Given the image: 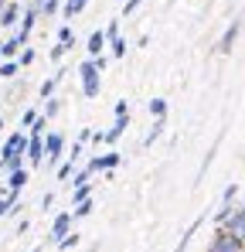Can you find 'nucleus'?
Instances as JSON below:
<instances>
[{"instance_id": "7c9ffc66", "label": "nucleus", "mask_w": 245, "mask_h": 252, "mask_svg": "<svg viewBox=\"0 0 245 252\" xmlns=\"http://www.w3.org/2000/svg\"><path fill=\"white\" fill-rule=\"evenodd\" d=\"M65 157H68V160H75V164H82V157H85V143L75 140V143H72V150H68Z\"/></svg>"}, {"instance_id": "f704fd0d", "label": "nucleus", "mask_w": 245, "mask_h": 252, "mask_svg": "<svg viewBox=\"0 0 245 252\" xmlns=\"http://www.w3.org/2000/svg\"><path fill=\"white\" fill-rule=\"evenodd\" d=\"M51 205H55V191H44L41 194V211H51Z\"/></svg>"}, {"instance_id": "6e6552de", "label": "nucleus", "mask_w": 245, "mask_h": 252, "mask_svg": "<svg viewBox=\"0 0 245 252\" xmlns=\"http://www.w3.org/2000/svg\"><path fill=\"white\" fill-rule=\"evenodd\" d=\"M44 164V136H31L28 143V167H41Z\"/></svg>"}, {"instance_id": "cd10ccee", "label": "nucleus", "mask_w": 245, "mask_h": 252, "mask_svg": "<svg viewBox=\"0 0 245 252\" xmlns=\"http://www.w3.org/2000/svg\"><path fill=\"white\" fill-rule=\"evenodd\" d=\"M17 62H21V65H24V68H31V65H34V62H38V51H34V48H31V44H28V48H24V51H21V55H17Z\"/></svg>"}, {"instance_id": "c85d7f7f", "label": "nucleus", "mask_w": 245, "mask_h": 252, "mask_svg": "<svg viewBox=\"0 0 245 252\" xmlns=\"http://www.w3.org/2000/svg\"><path fill=\"white\" fill-rule=\"evenodd\" d=\"M235 198H239V181H232V184L221 191V205H235Z\"/></svg>"}, {"instance_id": "c9c22d12", "label": "nucleus", "mask_w": 245, "mask_h": 252, "mask_svg": "<svg viewBox=\"0 0 245 252\" xmlns=\"http://www.w3.org/2000/svg\"><path fill=\"white\" fill-rule=\"evenodd\" d=\"M113 113H116V116H129V102H126V99H120V102H116V109H113Z\"/></svg>"}, {"instance_id": "9d476101", "label": "nucleus", "mask_w": 245, "mask_h": 252, "mask_svg": "<svg viewBox=\"0 0 245 252\" xmlns=\"http://www.w3.org/2000/svg\"><path fill=\"white\" fill-rule=\"evenodd\" d=\"M28 181H31V170H28V167H21V170H10V174H7V188H10L14 194H21V191L28 188Z\"/></svg>"}, {"instance_id": "e433bc0d", "label": "nucleus", "mask_w": 245, "mask_h": 252, "mask_svg": "<svg viewBox=\"0 0 245 252\" xmlns=\"http://www.w3.org/2000/svg\"><path fill=\"white\" fill-rule=\"evenodd\" d=\"M140 3H143V0H126V7H122V17H129V14H133Z\"/></svg>"}, {"instance_id": "a19ab883", "label": "nucleus", "mask_w": 245, "mask_h": 252, "mask_svg": "<svg viewBox=\"0 0 245 252\" xmlns=\"http://www.w3.org/2000/svg\"><path fill=\"white\" fill-rule=\"evenodd\" d=\"M3 129H7V123H3V116H0V133H3Z\"/></svg>"}, {"instance_id": "c756f323", "label": "nucleus", "mask_w": 245, "mask_h": 252, "mask_svg": "<svg viewBox=\"0 0 245 252\" xmlns=\"http://www.w3.org/2000/svg\"><path fill=\"white\" fill-rule=\"evenodd\" d=\"M28 133H31V136H48V133H51V129H48V116H44V113H41V116H38V123L31 126V129H28Z\"/></svg>"}, {"instance_id": "2f4dec72", "label": "nucleus", "mask_w": 245, "mask_h": 252, "mask_svg": "<svg viewBox=\"0 0 245 252\" xmlns=\"http://www.w3.org/2000/svg\"><path fill=\"white\" fill-rule=\"evenodd\" d=\"M58 41L75 44V31H72V24H61V28H58Z\"/></svg>"}, {"instance_id": "aec40b11", "label": "nucleus", "mask_w": 245, "mask_h": 252, "mask_svg": "<svg viewBox=\"0 0 245 252\" xmlns=\"http://www.w3.org/2000/svg\"><path fill=\"white\" fill-rule=\"evenodd\" d=\"M89 7V0H65V7H61V14L65 17H79L82 10Z\"/></svg>"}, {"instance_id": "ddd939ff", "label": "nucleus", "mask_w": 245, "mask_h": 252, "mask_svg": "<svg viewBox=\"0 0 245 252\" xmlns=\"http://www.w3.org/2000/svg\"><path fill=\"white\" fill-rule=\"evenodd\" d=\"M21 72H24V65H21L17 58H7V62L0 65V79H7V82H10V79H17Z\"/></svg>"}, {"instance_id": "b1692460", "label": "nucleus", "mask_w": 245, "mask_h": 252, "mask_svg": "<svg viewBox=\"0 0 245 252\" xmlns=\"http://www.w3.org/2000/svg\"><path fill=\"white\" fill-rule=\"evenodd\" d=\"M75 221H82V218H89L92 211H95V198H89V201H82V205H75Z\"/></svg>"}, {"instance_id": "393cba45", "label": "nucleus", "mask_w": 245, "mask_h": 252, "mask_svg": "<svg viewBox=\"0 0 245 252\" xmlns=\"http://www.w3.org/2000/svg\"><path fill=\"white\" fill-rule=\"evenodd\" d=\"M218 147H221V140H214V143H211V150H208V154H204L201 167H198V181H201V177H204V170H208V164H211V160H214V154H218Z\"/></svg>"}, {"instance_id": "1a4fd4ad", "label": "nucleus", "mask_w": 245, "mask_h": 252, "mask_svg": "<svg viewBox=\"0 0 245 252\" xmlns=\"http://www.w3.org/2000/svg\"><path fill=\"white\" fill-rule=\"evenodd\" d=\"M106 44H109L106 31H92V34H89V41H85V51H89V58H99V55L106 51Z\"/></svg>"}, {"instance_id": "39448f33", "label": "nucleus", "mask_w": 245, "mask_h": 252, "mask_svg": "<svg viewBox=\"0 0 245 252\" xmlns=\"http://www.w3.org/2000/svg\"><path fill=\"white\" fill-rule=\"evenodd\" d=\"M239 34H242V17H235V21L225 28V34L218 38V55H228V51L235 48V41H239Z\"/></svg>"}, {"instance_id": "bb28decb", "label": "nucleus", "mask_w": 245, "mask_h": 252, "mask_svg": "<svg viewBox=\"0 0 245 252\" xmlns=\"http://www.w3.org/2000/svg\"><path fill=\"white\" fill-rule=\"evenodd\" d=\"M75 246H82V235L75 232V228H72V232H68V235H65V239H61L55 249H75Z\"/></svg>"}, {"instance_id": "4be33fe9", "label": "nucleus", "mask_w": 245, "mask_h": 252, "mask_svg": "<svg viewBox=\"0 0 245 252\" xmlns=\"http://www.w3.org/2000/svg\"><path fill=\"white\" fill-rule=\"evenodd\" d=\"M232 215H235V205H218L214 218H211V221H214V228H221V225H225V221H228Z\"/></svg>"}, {"instance_id": "f8f14e48", "label": "nucleus", "mask_w": 245, "mask_h": 252, "mask_svg": "<svg viewBox=\"0 0 245 252\" xmlns=\"http://www.w3.org/2000/svg\"><path fill=\"white\" fill-rule=\"evenodd\" d=\"M21 205V194H14V191H7V194H0V218H7V215H14V208Z\"/></svg>"}, {"instance_id": "4c0bfd02", "label": "nucleus", "mask_w": 245, "mask_h": 252, "mask_svg": "<svg viewBox=\"0 0 245 252\" xmlns=\"http://www.w3.org/2000/svg\"><path fill=\"white\" fill-rule=\"evenodd\" d=\"M28 228H31V221H28V218H21V221H17V232H14V235H24Z\"/></svg>"}, {"instance_id": "f257e3e1", "label": "nucleus", "mask_w": 245, "mask_h": 252, "mask_svg": "<svg viewBox=\"0 0 245 252\" xmlns=\"http://www.w3.org/2000/svg\"><path fill=\"white\" fill-rule=\"evenodd\" d=\"M120 164H122V154H120V150H106V154H92V157L85 160V170L95 177V174H113Z\"/></svg>"}, {"instance_id": "79ce46f5", "label": "nucleus", "mask_w": 245, "mask_h": 252, "mask_svg": "<svg viewBox=\"0 0 245 252\" xmlns=\"http://www.w3.org/2000/svg\"><path fill=\"white\" fill-rule=\"evenodd\" d=\"M31 252H41V246H34V249H31Z\"/></svg>"}, {"instance_id": "72a5a7b5", "label": "nucleus", "mask_w": 245, "mask_h": 252, "mask_svg": "<svg viewBox=\"0 0 245 252\" xmlns=\"http://www.w3.org/2000/svg\"><path fill=\"white\" fill-rule=\"evenodd\" d=\"M106 38H109V41H116V38H122V34H120V17H113V21L106 24Z\"/></svg>"}, {"instance_id": "412c9836", "label": "nucleus", "mask_w": 245, "mask_h": 252, "mask_svg": "<svg viewBox=\"0 0 245 252\" xmlns=\"http://www.w3.org/2000/svg\"><path fill=\"white\" fill-rule=\"evenodd\" d=\"M198 228H201V218H198V221H194V225H191V228L181 235V242L174 246V252H187V246H191V239H194V232H198Z\"/></svg>"}, {"instance_id": "7ed1b4c3", "label": "nucleus", "mask_w": 245, "mask_h": 252, "mask_svg": "<svg viewBox=\"0 0 245 252\" xmlns=\"http://www.w3.org/2000/svg\"><path fill=\"white\" fill-rule=\"evenodd\" d=\"M208 252H245V242L235 239L228 228H214V235L208 242Z\"/></svg>"}, {"instance_id": "473e14b6", "label": "nucleus", "mask_w": 245, "mask_h": 252, "mask_svg": "<svg viewBox=\"0 0 245 252\" xmlns=\"http://www.w3.org/2000/svg\"><path fill=\"white\" fill-rule=\"evenodd\" d=\"M109 51H113V58H126V38H116V41H109Z\"/></svg>"}, {"instance_id": "0eeeda50", "label": "nucleus", "mask_w": 245, "mask_h": 252, "mask_svg": "<svg viewBox=\"0 0 245 252\" xmlns=\"http://www.w3.org/2000/svg\"><path fill=\"white\" fill-rule=\"evenodd\" d=\"M21 17H24V7L21 3H7L3 14H0V28H21Z\"/></svg>"}, {"instance_id": "2eb2a0df", "label": "nucleus", "mask_w": 245, "mask_h": 252, "mask_svg": "<svg viewBox=\"0 0 245 252\" xmlns=\"http://www.w3.org/2000/svg\"><path fill=\"white\" fill-rule=\"evenodd\" d=\"M0 51H3V62H7V58H17V55H21L24 48H21V41H17L14 34H10L7 41H0Z\"/></svg>"}, {"instance_id": "c03bdc74", "label": "nucleus", "mask_w": 245, "mask_h": 252, "mask_svg": "<svg viewBox=\"0 0 245 252\" xmlns=\"http://www.w3.org/2000/svg\"><path fill=\"white\" fill-rule=\"evenodd\" d=\"M242 205H245V201H242Z\"/></svg>"}, {"instance_id": "f03ea898", "label": "nucleus", "mask_w": 245, "mask_h": 252, "mask_svg": "<svg viewBox=\"0 0 245 252\" xmlns=\"http://www.w3.org/2000/svg\"><path fill=\"white\" fill-rule=\"evenodd\" d=\"M44 160H48V167L58 170V164L65 160V133L51 129V133L44 136Z\"/></svg>"}, {"instance_id": "20e7f679", "label": "nucleus", "mask_w": 245, "mask_h": 252, "mask_svg": "<svg viewBox=\"0 0 245 252\" xmlns=\"http://www.w3.org/2000/svg\"><path fill=\"white\" fill-rule=\"evenodd\" d=\"M72 225H75V211L68 208V211H58L55 218H51V228H48V242L51 246H58L68 232H72Z\"/></svg>"}, {"instance_id": "9b49d317", "label": "nucleus", "mask_w": 245, "mask_h": 252, "mask_svg": "<svg viewBox=\"0 0 245 252\" xmlns=\"http://www.w3.org/2000/svg\"><path fill=\"white\" fill-rule=\"evenodd\" d=\"M126 129H129V116H116V123L106 129V143H116V140H120Z\"/></svg>"}, {"instance_id": "58836bf2", "label": "nucleus", "mask_w": 245, "mask_h": 252, "mask_svg": "<svg viewBox=\"0 0 245 252\" xmlns=\"http://www.w3.org/2000/svg\"><path fill=\"white\" fill-rule=\"evenodd\" d=\"M85 252H99V242H92V246H89V249H85Z\"/></svg>"}, {"instance_id": "ea45409f", "label": "nucleus", "mask_w": 245, "mask_h": 252, "mask_svg": "<svg viewBox=\"0 0 245 252\" xmlns=\"http://www.w3.org/2000/svg\"><path fill=\"white\" fill-rule=\"evenodd\" d=\"M7 3H10V0H0V14H3V7H7Z\"/></svg>"}, {"instance_id": "a211bd4d", "label": "nucleus", "mask_w": 245, "mask_h": 252, "mask_svg": "<svg viewBox=\"0 0 245 252\" xmlns=\"http://www.w3.org/2000/svg\"><path fill=\"white\" fill-rule=\"evenodd\" d=\"M38 116H41V109H38V106H28V109L21 113V123H17V129H31V126L38 123Z\"/></svg>"}, {"instance_id": "6ab92c4d", "label": "nucleus", "mask_w": 245, "mask_h": 252, "mask_svg": "<svg viewBox=\"0 0 245 252\" xmlns=\"http://www.w3.org/2000/svg\"><path fill=\"white\" fill-rule=\"evenodd\" d=\"M163 126H167V120H153V126H150V133L143 136V147H153L157 140L163 136Z\"/></svg>"}, {"instance_id": "4468645a", "label": "nucleus", "mask_w": 245, "mask_h": 252, "mask_svg": "<svg viewBox=\"0 0 245 252\" xmlns=\"http://www.w3.org/2000/svg\"><path fill=\"white\" fill-rule=\"evenodd\" d=\"M75 174H79V164H75V160H68V157H65V160L58 164V170H55V177H58V181H65V184H68V177H75Z\"/></svg>"}, {"instance_id": "423d86ee", "label": "nucleus", "mask_w": 245, "mask_h": 252, "mask_svg": "<svg viewBox=\"0 0 245 252\" xmlns=\"http://www.w3.org/2000/svg\"><path fill=\"white\" fill-rule=\"evenodd\" d=\"M221 228H228L235 239H242V242H245V205H239V208H235V215H232Z\"/></svg>"}, {"instance_id": "f3484780", "label": "nucleus", "mask_w": 245, "mask_h": 252, "mask_svg": "<svg viewBox=\"0 0 245 252\" xmlns=\"http://www.w3.org/2000/svg\"><path fill=\"white\" fill-rule=\"evenodd\" d=\"M61 109H65V99H55V95H51V99H44V106H41V113H44L48 120H55Z\"/></svg>"}, {"instance_id": "dca6fc26", "label": "nucleus", "mask_w": 245, "mask_h": 252, "mask_svg": "<svg viewBox=\"0 0 245 252\" xmlns=\"http://www.w3.org/2000/svg\"><path fill=\"white\" fill-rule=\"evenodd\" d=\"M89 198H92V181H89V184H75V188H72V208H75V205H82V201H89Z\"/></svg>"}, {"instance_id": "a878e982", "label": "nucleus", "mask_w": 245, "mask_h": 252, "mask_svg": "<svg viewBox=\"0 0 245 252\" xmlns=\"http://www.w3.org/2000/svg\"><path fill=\"white\" fill-rule=\"evenodd\" d=\"M72 48H75V44H65V41H58L55 48H51V51H48V58H51V62H61V58H65V55H68Z\"/></svg>"}, {"instance_id": "5701e85b", "label": "nucleus", "mask_w": 245, "mask_h": 252, "mask_svg": "<svg viewBox=\"0 0 245 252\" xmlns=\"http://www.w3.org/2000/svg\"><path fill=\"white\" fill-rule=\"evenodd\" d=\"M147 109H150V116H153V120H167V99H150V102H147Z\"/></svg>"}, {"instance_id": "37998d69", "label": "nucleus", "mask_w": 245, "mask_h": 252, "mask_svg": "<svg viewBox=\"0 0 245 252\" xmlns=\"http://www.w3.org/2000/svg\"><path fill=\"white\" fill-rule=\"evenodd\" d=\"M0 65H3V51H0Z\"/></svg>"}]
</instances>
